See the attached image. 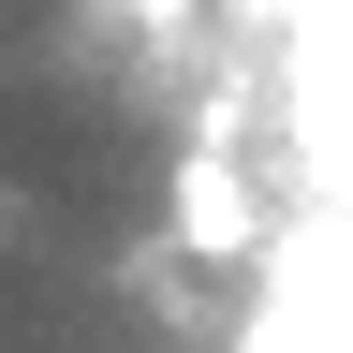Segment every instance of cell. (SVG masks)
Listing matches in <instances>:
<instances>
[{"instance_id": "obj_1", "label": "cell", "mask_w": 353, "mask_h": 353, "mask_svg": "<svg viewBox=\"0 0 353 353\" xmlns=\"http://www.w3.org/2000/svg\"><path fill=\"white\" fill-rule=\"evenodd\" d=\"M176 236H192V250H250V192H236V162H176Z\"/></svg>"}]
</instances>
